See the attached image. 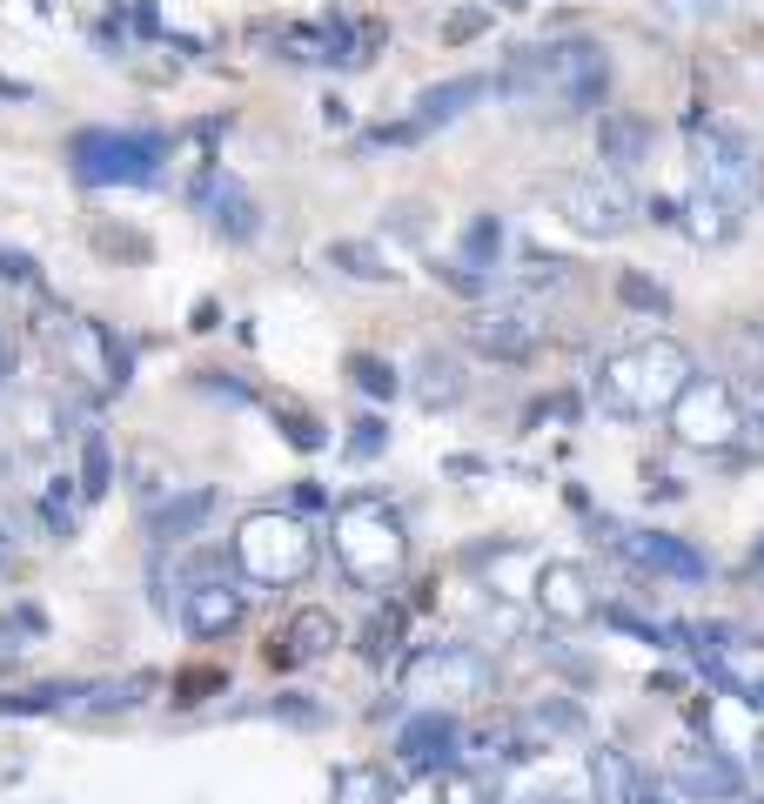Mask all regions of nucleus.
<instances>
[{
  "label": "nucleus",
  "mask_w": 764,
  "mask_h": 804,
  "mask_svg": "<svg viewBox=\"0 0 764 804\" xmlns=\"http://www.w3.org/2000/svg\"><path fill=\"white\" fill-rule=\"evenodd\" d=\"M617 295H624L630 309H644V315H664V309H671V295L657 289V282H644V275H630V268L617 275Z\"/></svg>",
  "instance_id": "7c9ffc66"
},
{
  "label": "nucleus",
  "mask_w": 764,
  "mask_h": 804,
  "mask_svg": "<svg viewBox=\"0 0 764 804\" xmlns=\"http://www.w3.org/2000/svg\"><path fill=\"white\" fill-rule=\"evenodd\" d=\"M329 644H336V617H329V610H302V617L275 637V657H322Z\"/></svg>",
  "instance_id": "4be33fe9"
},
{
  "label": "nucleus",
  "mask_w": 764,
  "mask_h": 804,
  "mask_svg": "<svg viewBox=\"0 0 764 804\" xmlns=\"http://www.w3.org/2000/svg\"><path fill=\"white\" fill-rule=\"evenodd\" d=\"M195 201L208 208V222L222 228V235H235V242H248V235L262 228V222H255V201H248V195H242V188H235L228 175H208V181H202V195H195Z\"/></svg>",
  "instance_id": "a211bd4d"
},
{
  "label": "nucleus",
  "mask_w": 764,
  "mask_h": 804,
  "mask_svg": "<svg viewBox=\"0 0 764 804\" xmlns=\"http://www.w3.org/2000/svg\"><path fill=\"white\" fill-rule=\"evenodd\" d=\"M315 563V536L282 510H248L235 523V570L262 590H282V583H302Z\"/></svg>",
  "instance_id": "20e7f679"
},
{
  "label": "nucleus",
  "mask_w": 764,
  "mask_h": 804,
  "mask_svg": "<svg viewBox=\"0 0 764 804\" xmlns=\"http://www.w3.org/2000/svg\"><path fill=\"white\" fill-rule=\"evenodd\" d=\"M490 684H496V664L476 644H429V650H416L409 670H403V691L409 697H429V711H443V704H470V697H490Z\"/></svg>",
  "instance_id": "423d86ee"
},
{
  "label": "nucleus",
  "mask_w": 764,
  "mask_h": 804,
  "mask_svg": "<svg viewBox=\"0 0 764 804\" xmlns=\"http://www.w3.org/2000/svg\"><path fill=\"white\" fill-rule=\"evenodd\" d=\"M664 416H671V436L684 449H731L738 429H744L738 396H731V382H718V376H691L684 396H677Z\"/></svg>",
  "instance_id": "6e6552de"
},
{
  "label": "nucleus",
  "mask_w": 764,
  "mask_h": 804,
  "mask_svg": "<svg viewBox=\"0 0 764 804\" xmlns=\"http://www.w3.org/2000/svg\"><path fill=\"white\" fill-rule=\"evenodd\" d=\"M550 195H557V215L577 228V235L610 242V235L630 228V195H624V181H610V175H570V181H557Z\"/></svg>",
  "instance_id": "1a4fd4ad"
},
{
  "label": "nucleus",
  "mask_w": 764,
  "mask_h": 804,
  "mask_svg": "<svg viewBox=\"0 0 764 804\" xmlns=\"http://www.w3.org/2000/svg\"><path fill=\"white\" fill-rule=\"evenodd\" d=\"M490 94V81L483 74H463V81H443V88H423L416 94V128H443V121H463L470 114V101H483Z\"/></svg>",
  "instance_id": "f3484780"
},
{
  "label": "nucleus",
  "mask_w": 764,
  "mask_h": 804,
  "mask_svg": "<svg viewBox=\"0 0 764 804\" xmlns=\"http://www.w3.org/2000/svg\"><path fill=\"white\" fill-rule=\"evenodd\" d=\"M463 335H470L483 356L517 362V356H530V349H537L543 322H537V309H523V302H496V309H476L470 322H463Z\"/></svg>",
  "instance_id": "9d476101"
},
{
  "label": "nucleus",
  "mask_w": 764,
  "mask_h": 804,
  "mask_svg": "<svg viewBox=\"0 0 764 804\" xmlns=\"http://www.w3.org/2000/svg\"><path fill=\"white\" fill-rule=\"evenodd\" d=\"M108 436H101V429H88V436H81V490L88 496H101L108 490Z\"/></svg>",
  "instance_id": "c85d7f7f"
},
{
  "label": "nucleus",
  "mask_w": 764,
  "mask_h": 804,
  "mask_svg": "<svg viewBox=\"0 0 764 804\" xmlns=\"http://www.w3.org/2000/svg\"><path fill=\"white\" fill-rule=\"evenodd\" d=\"M0 650H14V624L7 617H0Z\"/></svg>",
  "instance_id": "e433bc0d"
},
{
  "label": "nucleus",
  "mask_w": 764,
  "mask_h": 804,
  "mask_svg": "<svg viewBox=\"0 0 764 804\" xmlns=\"http://www.w3.org/2000/svg\"><path fill=\"white\" fill-rule=\"evenodd\" d=\"M463 737H456V717L450 711H416V717H403L396 724V758L409 764V771H450L463 751H456Z\"/></svg>",
  "instance_id": "f8f14e48"
},
{
  "label": "nucleus",
  "mask_w": 764,
  "mask_h": 804,
  "mask_svg": "<svg viewBox=\"0 0 764 804\" xmlns=\"http://www.w3.org/2000/svg\"><path fill=\"white\" fill-rule=\"evenodd\" d=\"M242 624V590L228 577H195L181 590V630L188 637H228Z\"/></svg>",
  "instance_id": "4468645a"
},
{
  "label": "nucleus",
  "mask_w": 764,
  "mask_h": 804,
  "mask_svg": "<svg viewBox=\"0 0 764 804\" xmlns=\"http://www.w3.org/2000/svg\"><path fill=\"white\" fill-rule=\"evenodd\" d=\"M416 402H423V409H450L456 396H463V369H456L450 356H436V349H429L423 356V369H416Z\"/></svg>",
  "instance_id": "5701e85b"
},
{
  "label": "nucleus",
  "mask_w": 764,
  "mask_h": 804,
  "mask_svg": "<svg viewBox=\"0 0 764 804\" xmlns=\"http://www.w3.org/2000/svg\"><path fill=\"white\" fill-rule=\"evenodd\" d=\"M443 804H496V791H490V778H476V771H463V764H450L443 771V791H436Z\"/></svg>",
  "instance_id": "cd10ccee"
},
{
  "label": "nucleus",
  "mask_w": 764,
  "mask_h": 804,
  "mask_svg": "<svg viewBox=\"0 0 764 804\" xmlns=\"http://www.w3.org/2000/svg\"><path fill=\"white\" fill-rule=\"evenodd\" d=\"M523 731H530V737H570V731H584V711L563 704V697H543V704H530Z\"/></svg>",
  "instance_id": "a878e982"
},
{
  "label": "nucleus",
  "mask_w": 764,
  "mask_h": 804,
  "mask_svg": "<svg viewBox=\"0 0 764 804\" xmlns=\"http://www.w3.org/2000/svg\"><path fill=\"white\" fill-rule=\"evenodd\" d=\"M476 27H483V14H456V21H450V41H463V34H476Z\"/></svg>",
  "instance_id": "f704fd0d"
},
{
  "label": "nucleus",
  "mask_w": 764,
  "mask_h": 804,
  "mask_svg": "<svg viewBox=\"0 0 764 804\" xmlns=\"http://www.w3.org/2000/svg\"><path fill=\"white\" fill-rule=\"evenodd\" d=\"M496 255H503V222H496V215H476V222L463 228V268H483V275H490Z\"/></svg>",
  "instance_id": "393cba45"
},
{
  "label": "nucleus",
  "mask_w": 764,
  "mask_h": 804,
  "mask_svg": "<svg viewBox=\"0 0 764 804\" xmlns=\"http://www.w3.org/2000/svg\"><path fill=\"white\" fill-rule=\"evenodd\" d=\"M329 262H336L342 275H356V282H382V275H389V262H382L369 242H329Z\"/></svg>",
  "instance_id": "bb28decb"
},
{
  "label": "nucleus",
  "mask_w": 764,
  "mask_h": 804,
  "mask_svg": "<svg viewBox=\"0 0 764 804\" xmlns=\"http://www.w3.org/2000/svg\"><path fill=\"white\" fill-rule=\"evenodd\" d=\"M510 108L537 114V121H577V114H597L610 94V54L604 41H537V47H517L510 67L490 81Z\"/></svg>",
  "instance_id": "f257e3e1"
},
{
  "label": "nucleus",
  "mask_w": 764,
  "mask_h": 804,
  "mask_svg": "<svg viewBox=\"0 0 764 804\" xmlns=\"http://www.w3.org/2000/svg\"><path fill=\"white\" fill-rule=\"evenodd\" d=\"M677 222H684V235H691V242H731V235H738V208L697 188V195L684 201V215H677Z\"/></svg>",
  "instance_id": "412c9836"
},
{
  "label": "nucleus",
  "mask_w": 764,
  "mask_h": 804,
  "mask_svg": "<svg viewBox=\"0 0 764 804\" xmlns=\"http://www.w3.org/2000/svg\"><path fill=\"white\" fill-rule=\"evenodd\" d=\"M336 563L349 570V583L382 590L403 570V516L382 496H349L336 510Z\"/></svg>",
  "instance_id": "7ed1b4c3"
},
{
  "label": "nucleus",
  "mask_w": 764,
  "mask_h": 804,
  "mask_svg": "<svg viewBox=\"0 0 764 804\" xmlns=\"http://www.w3.org/2000/svg\"><path fill=\"white\" fill-rule=\"evenodd\" d=\"M758 570H764V543H758Z\"/></svg>",
  "instance_id": "ea45409f"
},
{
  "label": "nucleus",
  "mask_w": 764,
  "mask_h": 804,
  "mask_svg": "<svg viewBox=\"0 0 764 804\" xmlns=\"http://www.w3.org/2000/svg\"><path fill=\"white\" fill-rule=\"evenodd\" d=\"M503 7H530V0H503Z\"/></svg>",
  "instance_id": "58836bf2"
},
{
  "label": "nucleus",
  "mask_w": 764,
  "mask_h": 804,
  "mask_svg": "<svg viewBox=\"0 0 764 804\" xmlns=\"http://www.w3.org/2000/svg\"><path fill=\"white\" fill-rule=\"evenodd\" d=\"M389 798H396V784H389V771H376V764L336 771V804H389Z\"/></svg>",
  "instance_id": "b1692460"
},
{
  "label": "nucleus",
  "mask_w": 764,
  "mask_h": 804,
  "mask_svg": "<svg viewBox=\"0 0 764 804\" xmlns=\"http://www.w3.org/2000/svg\"><path fill=\"white\" fill-rule=\"evenodd\" d=\"M644 148H651V128L637 121V114H604V128H597V155L624 175V168H637L644 161Z\"/></svg>",
  "instance_id": "aec40b11"
},
{
  "label": "nucleus",
  "mask_w": 764,
  "mask_h": 804,
  "mask_svg": "<svg viewBox=\"0 0 764 804\" xmlns=\"http://www.w3.org/2000/svg\"><path fill=\"white\" fill-rule=\"evenodd\" d=\"M590 771V798L597 804H651V791H644V778H637V764L617 751V744H597L584 758Z\"/></svg>",
  "instance_id": "dca6fc26"
},
{
  "label": "nucleus",
  "mask_w": 764,
  "mask_h": 804,
  "mask_svg": "<svg viewBox=\"0 0 764 804\" xmlns=\"http://www.w3.org/2000/svg\"><path fill=\"white\" fill-rule=\"evenodd\" d=\"M617 550H624L637 570L671 577V583H704V577H711V563L697 557L684 536H664V530H617Z\"/></svg>",
  "instance_id": "9b49d317"
},
{
  "label": "nucleus",
  "mask_w": 764,
  "mask_h": 804,
  "mask_svg": "<svg viewBox=\"0 0 764 804\" xmlns=\"http://www.w3.org/2000/svg\"><path fill=\"white\" fill-rule=\"evenodd\" d=\"M382 443H389V429H382L376 416H369V423H356V436H349V449H356V456H376Z\"/></svg>",
  "instance_id": "473e14b6"
},
{
  "label": "nucleus",
  "mask_w": 764,
  "mask_h": 804,
  "mask_svg": "<svg viewBox=\"0 0 764 804\" xmlns=\"http://www.w3.org/2000/svg\"><path fill=\"white\" fill-rule=\"evenodd\" d=\"M161 134H121V128H81L68 141V161L81 181H155L161 168Z\"/></svg>",
  "instance_id": "0eeeda50"
},
{
  "label": "nucleus",
  "mask_w": 764,
  "mask_h": 804,
  "mask_svg": "<svg viewBox=\"0 0 764 804\" xmlns=\"http://www.w3.org/2000/svg\"><path fill=\"white\" fill-rule=\"evenodd\" d=\"M671 778H677V791L697 798V804H731L744 791V771L724 758V751H711V744H684L671 758Z\"/></svg>",
  "instance_id": "ddd939ff"
},
{
  "label": "nucleus",
  "mask_w": 764,
  "mask_h": 804,
  "mask_svg": "<svg viewBox=\"0 0 764 804\" xmlns=\"http://www.w3.org/2000/svg\"><path fill=\"white\" fill-rule=\"evenodd\" d=\"M738 697H744V704H758V711H764V677H744V684H738Z\"/></svg>",
  "instance_id": "c9c22d12"
},
{
  "label": "nucleus",
  "mask_w": 764,
  "mask_h": 804,
  "mask_svg": "<svg viewBox=\"0 0 764 804\" xmlns=\"http://www.w3.org/2000/svg\"><path fill=\"white\" fill-rule=\"evenodd\" d=\"M691 376H697L691 349L671 342V335H651V342H637V349L604 356V369H597V382H590V396H597V409L617 416V423H651V416H664V409L684 396V382H691Z\"/></svg>",
  "instance_id": "f03ea898"
},
{
  "label": "nucleus",
  "mask_w": 764,
  "mask_h": 804,
  "mask_svg": "<svg viewBox=\"0 0 764 804\" xmlns=\"http://www.w3.org/2000/svg\"><path fill=\"white\" fill-rule=\"evenodd\" d=\"M758 778H764V737H758Z\"/></svg>",
  "instance_id": "4c0bfd02"
},
{
  "label": "nucleus",
  "mask_w": 764,
  "mask_h": 804,
  "mask_svg": "<svg viewBox=\"0 0 764 804\" xmlns=\"http://www.w3.org/2000/svg\"><path fill=\"white\" fill-rule=\"evenodd\" d=\"M208 516H215V490H188V496H175V503H161V510L148 516V536H155V543H188Z\"/></svg>",
  "instance_id": "6ab92c4d"
},
{
  "label": "nucleus",
  "mask_w": 764,
  "mask_h": 804,
  "mask_svg": "<svg viewBox=\"0 0 764 804\" xmlns=\"http://www.w3.org/2000/svg\"><path fill=\"white\" fill-rule=\"evenodd\" d=\"M731 396H738L744 429H758V436H764V362H751V369H744V382H731Z\"/></svg>",
  "instance_id": "c756f323"
},
{
  "label": "nucleus",
  "mask_w": 764,
  "mask_h": 804,
  "mask_svg": "<svg viewBox=\"0 0 764 804\" xmlns=\"http://www.w3.org/2000/svg\"><path fill=\"white\" fill-rule=\"evenodd\" d=\"M356 382L369 389V396H396L403 382H396V369L389 362H376V356H356Z\"/></svg>",
  "instance_id": "2f4dec72"
},
{
  "label": "nucleus",
  "mask_w": 764,
  "mask_h": 804,
  "mask_svg": "<svg viewBox=\"0 0 764 804\" xmlns=\"http://www.w3.org/2000/svg\"><path fill=\"white\" fill-rule=\"evenodd\" d=\"M7 376H14V335L0 329V389H7Z\"/></svg>",
  "instance_id": "72a5a7b5"
},
{
  "label": "nucleus",
  "mask_w": 764,
  "mask_h": 804,
  "mask_svg": "<svg viewBox=\"0 0 764 804\" xmlns=\"http://www.w3.org/2000/svg\"><path fill=\"white\" fill-rule=\"evenodd\" d=\"M691 161H697V188L731 201V208H758L764 201V155L751 148V134L731 121H697L691 128Z\"/></svg>",
  "instance_id": "39448f33"
},
{
  "label": "nucleus",
  "mask_w": 764,
  "mask_h": 804,
  "mask_svg": "<svg viewBox=\"0 0 764 804\" xmlns=\"http://www.w3.org/2000/svg\"><path fill=\"white\" fill-rule=\"evenodd\" d=\"M537 603H543V617H557V624H590L597 617V590H590L584 577V563H543L537 570Z\"/></svg>",
  "instance_id": "2eb2a0df"
}]
</instances>
